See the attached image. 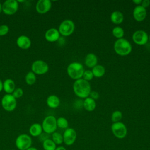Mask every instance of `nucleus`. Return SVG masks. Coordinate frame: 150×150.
<instances>
[{
    "mask_svg": "<svg viewBox=\"0 0 150 150\" xmlns=\"http://www.w3.org/2000/svg\"><path fill=\"white\" fill-rule=\"evenodd\" d=\"M73 90L75 95L80 98H86L89 97L91 91L90 83L82 78L74 81Z\"/></svg>",
    "mask_w": 150,
    "mask_h": 150,
    "instance_id": "f257e3e1",
    "label": "nucleus"
},
{
    "mask_svg": "<svg viewBox=\"0 0 150 150\" xmlns=\"http://www.w3.org/2000/svg\"><path fill=\"white\" fill-rule=\"evenodd\" d=\"M132 47L130 42L124 38L117 39L114 44L115 52L121 56L128 55L132 52Z\"/></svg>",
    "mask_w": 150,
    "mask_h": 150,
    "instance_id": "f03ea898",
    "label": "nucleus"
},
{
    "mask_svg": "<svg viewBox=\"0 0 150 150\" xmlns=\"http://www.w3.org/2000/svg\"><path fill=\"white\" fill-rule=\"evenodd\" d=\"M84 71V69L82 64L79 62H74L70 63L67 67L68 76L73 80L81 79Z\"/></svg>",
    "mask_w": 150,
    "mask_h": 150,
    "instance_id": "7ed1b4c3",
    "label": "nucleus"
},
{
    "mask_svg": "<svg viewBox=\"0 0 150 150\" xmlns=\"http://www.w3.org/2000/svg\"><path fill=\"white\" fill-rule=\"evenodd\" d=\"M42 127L43 131L49 135L52 134L57 129L56 118L53 115H48L43 120Z\"/></svg>",
    "mask_w": 150,
    "mask_h": 150,
    "instance_id": "20e7f679",
    "label": "nucleus"
},
{
    "mask_svg": "<svg viewBox=\"0 0 150 150\" xmlns=\"http://www.w3.org/2000/svg\"><path fill=\"white\" fill-rule=\"evenodd\" d=\"M32 139L27 134L19 135L15 139V146L18 150H26L32 146Z\"/></svg>",
    "mask_w": 150,
    "mask_h": 150,
    "instance_id": "39448f33",
    "label": "nucleus"
},
{
    "mask_svg": "<svg viewBox=\"0 0 150 150\" xmlns=\"http://www.w3.org/2000/svg\"><path fill=\"white\" fill-rule=\"evenodd\" d=\"M75 25L74 22L70 19H65L60 23L58 30L60 35L63 36H69L73 33Z\"/></svg>",
    "mask_w": 150,
    "mask_h": 150,
    "instance_id": "423d86ee",
    "label": "nucleus"
},
{
    "mask_svg": "<svg viewBox=\"0 0 150 150\" xmlns=\"http://www.w3.org/2000/svg\"><path fill=\"white\" fill-rule=\"evenodd\" d=\"M112 134L118 139L124 138L127 134V128L126 125L122 122H113L111 126Z\"/></svg>",
    "mask_w": 150,
    "mask_h": 150,
    "instance_id": "0eeeda50",
    "label": "nucleus"
},
{
    "mask_svg": "<svg viewBox=\"0 0 150 150\" xmlns=\"http://www.w3.org/2000/svg\"><path fill=\"white\" fill-rule=\"evenodd\" d=\"M1 104L5 111H12L16 107V100L12 94H6L2 97Z\"/></svg>",
    "mask_w": 150,
    "mask_h": 150,
    "instance_id": "6e6552de",
    "label": "nucleus"
},
{
    "mask_svg": "<svg viewBox=\"0 0 150 150\" xmlns=\"http://www.w3.org/2000/svg\"><path fill=\"white\" fill-rule=\"evenodd\" d=\"M31 70L35 74L42 75L48 71L49 66L45 61L42 60H37L32 63L31 65Z\"/></svg>",
    "mask_w": 150,
    "mask_h": 150,
    "instance_id": "1a4fd4ad",
    "label": "nucleus"
},
{
    "mask_svg": "<svg viewBox=\"0 0 150 150\" xmlns=\"http://www.w3.org/2000/svg\"><path fill=\"white\" fill-rule=\"evenodd\" d=\"M19 7L16 0H7L2 4V11L6 15H14Z\"/></svg>",
    "mask_w": 150,
    "mask_h": 150,
    "instance_id": "9d476101",
    "label": "nucleus"
},
{
    "mask_svg": "<svg viewBox=\"0 0 150 150\" xmlns=\"http://www.w3.org/2000/svg\"><path fill=\"white\" fill-rule=\"evenodd\" d=\"M63 143L67 145H72L77 138V132L73 128H67L66 129L63 134Z\"/></svg>",
    "mask_w": 150,
    "mask_h": 150,
    "instance_id": "9b49d317",
    "label": "nucleus"
},
{
    "mask_svg": "<svg viewBox=\"0 0 150 150\" xmlns=\"http://www.w3.org/2000/svg\"><path fill=\"white\" fill-rule=\"evenodd\" d=\"M133 42L138 45H144L148 41V33L143 30H138L134 32L132 36Z\"/></svg>",
    "mask_w": 150,
    "mask_h": 150,
    "instance_id": "f8f14e48",
    "label": "nucleus"
},
{
    "mask_svg": "<svg viewBox=\"0 0 150 150\" xmlns=\"http://www.w3.org/2000/svg\"><path fill=\"white\" fill-rule=\"evenodd\" d=\"M52 8V2L50 0H39L37 2L35 9L38 13L45 14L49 12Z\"/></svg>",
    "mask_w": 150,
    "mask_h": 150,
    "instance_id": "ddd939ff",
    "label": "nucleus"
},
{
    "mask_svg": "<svg viewBox=\"0 0 150 150\" xmlns=\"http://www.w3.org/2000/svg\"><path fill=\"white\" fill-rule=\"evenodd\" d=\"M132 15H133L134 19L136 21L142 22L146 17V15H147L146 9L143 8L141 5L136 6L133 10Z\"/></svg>",
    "mask_w": 150,
    "mask_h": 150,
    "instance_id": "4468645a",
    "label": "nucleus"
},
{
    "mask_svg": "<svg viewBox=\"0 0 150 150\" xmlns=\"http://www.w3.org/2000/svg\"><path fill=\"white\" fill-rule=\"evenodd\" d=\"M60 33L56 28H50L46 30L45 34L46 40L49 42H54L60 38Z\"/></svg>",
    "mask_w": 150,
    "mask_h": 150,
    "instance_id": "2eb2a0df",
    "label": "nucleus"
},
{
    "mask_svg": "<svg viewBox=\"0 0 150 150\" xmlns=\"http://www.w3.org/2000/svg\"><path fill=\"white\" fill-rule=\"evenodd\" d=\"M16 45L22 49H28L31 46V40L28 36L21 35L17 38Z\"/></svg>",
    "mask_w": 150,
    "mask_h": 150,
    "instance_id": "dca6fc26",
    "label": "nucleus"
},
{
    "mask_svg": "<svg viewBox=\"0 0 150 150\" xmlns=\"http://www.w3.org/2000/svg\"><path fill=\"white\" fill-rule=\"evenodd\" d=\"M97 57L94 53H90L87 54L84 58V64L88 68H93L97 64Z\"/></svg>",
    "mask_w": 150,
    "mask_h": 150,
    "instance_id": "f3484780",
    "label": "nucleus"
},
{
    "mask_svg": "<svg viewBox=\"0 0 150 150\" xmlns=\"http://www.w3.org/2000/svg\"><path fill=\"white\" fill-rule=\"evenodd\" d=\"M30 135L33 137H39L43 132L42 124L39 123H34L32 124L29 129Z\"/></svg>",
    "mask_w": 150,
    "mask_h": 150,
    "instance_id": "a211bd4d",
    "label": "nucleus"
},
{
    "mask_svg": "<svg viewBox=\"0 0 150 150\" xmlns=\"http://www.w3.org/2000/svg\"><path fill=\"white\" fill-rule=\"evenodd\" d=\"M124 16L123 13L118 11L112 12L110 15V20L115 25H120L124 21Z\"/></svg>",
    "mask_w": 150,
    "mask_h": 150,
    "instance_id": "6ab92c4d",
    "label": "nucleus"
},
{
    "mask_svg": "<svg viewBox=\"0 0 150 150\" xmlns=\"http://www.w3.org/2000/svg\"><path fill=\"white\" fill-rule=\"evenodd\" d=\"M83 107L87 111H93L96 108V100L90 97H88L84 98L83 102Z\"/></svg>",
    "mask_w": 150,
    "mask_h": 150,
    "instance_id": "aec40b11",
    "label": "nucleus"
},
{
    "mask_svg": "<svg viewBox=\"0 0 150 150\" xmlns=\"http://www.w3.org/2000/svg\"><path fill=\"white\" fill-rule=\"evenodd\" d=\"M15 89V82L11 79H7L3 82V90L7 94H12Z\"/></svg>",
    "mask_w": 150,
    "mask_h": 150,
    "instance_id": "412c9836",
    "label": "nucleus"
},
{
    "mask_svg": "<svg viewBox=\"0 0 150 150\" xmlns=\"http://www.w3.org/2000/svg\"><path fill=\"white\" fill-rule=\"evenodd\" d=\"M60 103L59 98L56 95H50L46 99V104L47 106L52 108H57Z\"/></svg>",
    "mask_w": 150,
    "mask_h": 150,
    "instance_id": "4be33fe9",
    "label": "nucleus"
},
{
    "mask_svg": "<svg viewBox=\"0 0 150 150\" xmlns=\"http://www.w3.org/2000/svg\"><path fill=\"white\" fill-rule=\"evenodd\" d=\"M91 71L94 77L100 78L103 77L105 73V67L101 64H97L93 68H92Z\"/></svg>",
    "mask_w": 150,
    "mask_h": 150,
    "instance_id": "5701e85b",
    "label": "nucleus"
},
{
    "mask_svg": "<svg viewBox=\"0 0 150 150\" xmlns=\"http://www.w3.org/2000/svg\"><path fill=\"white\" fill-rule=\"evenodd\" d=\"M42 146L44 150H55L57 145L51 138H48L42 142Z\"/></svg>",
    "mask_w": 150,
    "mask_h": 150,
    "instance_id": "b1692460",
    "label": "nucleus"
},
{
    "mask_svg": "<svg viewBox=\"0 0 150 150\" xmlns=\"http://www.w3.org/2000/svg\"><path fill=\"white\" fill-rule=\"evenodd\" d=\"M112 35L117 39L123 38L124 36V30L120 26H115L112 30Z\"/></svg>",
    "mask_w": 150,
    "mask_h": 150,
    "instance_id": "393cba45",
    "label": "nucleus"
},
{
    "mask_svg": "<svg viewBox=\"0 0 150 150\" xmlns=\"http://www.w3.org/2000/svg\"><path fill=\"white\" fill-rule=\"evenodd\" d=\"M52 141L56 144V145H60L63 143V135L59 132H54L52 134Z\"/></svg>",
    "mask_w": 150,
    "mask_h": 150,
    "instance_id": "a878e982",
    "label": "nucleus"
},
{
    "mask_svg": "<svg viewBox=\"0 0 150 150\" xmlns=\"http://www.w3.org/2000/svg\"><path fill=\"white\" fill-rule=\"evenodd\" d=\"M56 123L57 127L61 129H66L69 128V122L64 117H59L57 119H56Z\"/></svg>",
    "mask_w": 150,
    "mask_h": 150,
    "instance_id": "bb28decb",
    "label": "nucleus"
},
{
    "mask_svg": "<svg viewBox=\"0 0 150 150\" xmlns=\"http://www.w3.org/2000/svg\"><path fill=\"white\" fill-rule=\"evenodd\" d=\"M36 81V77L32 71L28 72L25 76V81L28 85L32 86L35 84Z\"/></svg>",
    "mask_w": 150,
    "mask_h": 150,
    "instance_id": "cd10ccee",
    "label": "nucleus"
},
{
    "mask_svg": "<svg viewBox=\"0 0 150 150\" xmlns=\"http://www.w3.org/2000/svg\"><path fill=\"white\" fill-rule=\"evenodd\" d=\"M122 118V113L121 111L119 110H115L114 111L111 116V121L113 122H120L121 119Z\"/></svg>",
    "mask_w": 150,
    "mask_h": 150,
    "instance_id": "c85d7f7f",
    "label": "nucleus"
},
{
    "mask_svg": "<svg viewBox=\"0 0 150 150\" xmlns=\"http://www.w3.org/2000/svg\"><path fill=\"white\" fill-rule=\"evenodd\" d=\"M94 77L93 74L91 71V70H84L82 79H83L84 80L87 81L89 82V81L91 80Z\"/></svg>",
    "mask_w": 150,
    "mask_h": 150,
    "instance_id": "c756f323",
    "label": "nucleus"
},
{
    "mask_svg": "<svg viewBox=\"0 0 150 150\" xmlns=\"http://www.w3.org/2000/svg\"><path fill=\"white\" fill-rule=\"evenodd\" d=\"M12 95L15 98H18L21 97L23 95V91L21 88H16L15 89Z\"/></svg>",
    "mask_w": 150,
    "mask_h": 150,
    "instance_id": "7c9ffc66",
    "label": "nucleus"
},
{
    "mask_svg": "<svg viewBox=\"0 0 150 150\" xmlns=\"http://www.w3.org/2000/svg\"><path fill=\"white\" fill-rule=\"evenodd\" d=\"M9 31V28L8 25H2L0 26V36H5Z\"/></svg>",
    "mask_w": 150,
    "mask_h": 150,
    "instance_id": "2f4dec72",
    "label": "nucleus"
},
{
    "mask_svg": "<svg viewBox=\"0 0 150 150\" xmlns=\"http://www.w3.org/2000/svg\"><path fill=\"white\" fill-rule=\"evenodd\" d=\"M89 96H90V97H91L93 100H97L99 98L100 95H99V93L96 91H91Z\"/></svg>",
    "mask_w": 150,
    "mask_h": 150,
    "instance_id": "473e14b6",
    "label": "nucleus"
},
{
    "mask_svg": "<svg viewBox=\"0 0 150 150\" xmlns=\"http://www.w3.org/2000/svg\"><path fill=\"white\" fill-rule=\"evenodd\" d=\"M150 5V1L149 0H143L142 1L141 6H142L144 8H146L149 7Z\"/></svg>",
    "mask_w": 150,
    "mask_h": 150,
    "instance_id": "72a5a7b5",
    "label": "nucleus"
},
{
    "mask_svg": "<svg viewBox=\"0 0 150 150\" xmlns=\"http://www.w3.org/2000/svg\"><path fill=\"white\" fill-rule=\"evenodd\" d=\"M48 135H49V134H46V133H45V132H42V134L39 137H40V138H39L40 140H41V141L43 142V141H44L45 140H46V139L49 138V137H48Z\"/></svg>",
    "mask_w": 150,
    "mask_h": 150,
    "instance_id": "f704fd0d",
    "label": "nucleus"
},
{
    "mask_svg": "<svg viewBox=\"0 0 150 150\" xmlns=\"http://www.w3.org/2000/svg\"><path fill=\"white\" fill-rule=\"evenodd\" d=\"M132 2L134 4H135V5H137V6L141 5V2H142V0H133Z\"/></svg>",
    "mask_w": 150,
    "mask_h": 150,
    "instance_id": "c9c22d12",
    "label": "nucleus"
},
{
    "mask_svg": "<svg viewBox=\"0 0 150 150\" xmlns=\"http://www.w3.org/2000/svg\"><path fill=\"white\" fill-rule=\"evenodd\" d=\"M55 150H67L66 148L63 146H61V145H59L58 146H57L55 149Z\"/></svg>",
    "mask_w": 150,
    "mask_h": 150,
    "instance_id": "e433bc0d",
    "label": "nucleus"
},
{
    "mask_svg": "<svg viewBox=\"0 0 150 150\" xmlns=\"http://www.w3.org/2000/svg\"><path fill=\"white\" fill-rule=\"evenodd\" d=\"M3 90V83L0 79V92Z\"/></svg>",
    "mask_w": 150,
    "mask_h": 150,
    "instance_id": "4c0bfd02",
    "label": "nucleus"
},
{
    "mask_svg": "<svg viewBox=\"0 0 150 150\" xmlns=\"http://www.w3.org/2000/svg\"><path fill=\"white\" fill-rule=\"evenodd\" d=\"M26 150H38L36 147H33V146H31L30 148H29L28 149H27Z\"/></svg>",
    "mask_w": 150,
    "mask_h": 150,
    "instance_id": "58836bf2",
    "label": "nucleus"
},
{
    "mask_svg": "<svg viewBox=\"0 0 150 150\" xmlns=\"http://www.w3.org/2000/svg\"><path fill=\"white\" fill-rule=\"evenodd\" d=\"M2 12V4L0 2V13Z\"/></svg>",
    "mask_w": 150,
    "mask_h": 150,
    "instance_id": "ea45409f",
    "label": "nucleus"
},
{
    "mask_svg": "<svg viewBox=\"0 0 150 150\" xmlns=\"http://www.w3.org/2000/svg\"><path fill=\"white\" fill-rule=\"evenodd\" d=\"M148 40H149V42H150V34H149V35H148Z\"/></svg>",
    "mask_w": 150,
    "mask_h": 150,
    "instance_id": "a19ab883",
    "label": "nucleus"
}]
</instances>
